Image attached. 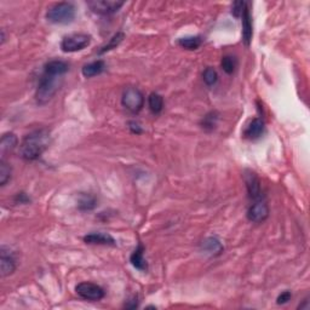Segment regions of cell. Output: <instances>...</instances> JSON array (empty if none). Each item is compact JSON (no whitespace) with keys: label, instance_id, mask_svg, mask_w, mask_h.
Wrapping results in <instances>:
<instances>
[{"label":"cell","instance_id":"obj_1","mask_svg":"<svg viewBox=\"0 0 310 310\" xmlns=\"http://www.w3.org/2000/svg\"><path fill=\"white\" fill-rule=\"evenodd\" d=\"M51 136L47 129H38L28 134L20 144V155L27 161L37 160L49 148Z\"/></svg>","mask_w":310,"mask_h":310},{"label":"cell","instance_id":"obj_2","mask_svg":"<svg viewBox=\"0 0 310 310\" xmlns=\"http://www.w3.org/2000/svg\"><path fill=\"white\" fill-rule=\"evenodd\" d=\"M59 86H61V77H53V75L44 73L37 88V102L39 104H46L50 102L58 91Z\"/></svg>","mask_w":310,"mask_h":310},{"label":"cell","instance_id":"obj_3","mask_svg":"<svg viewBox=\"0 0 310 310\" xmlns=\"http://www.w3.org/2000/svg\"><path fill=\"white\" fill-rule=\"evenodd\" d=\"M75 18V8L72 3L63 2L52 5L46 12V20L53 24H68Z\"/></svg>","mask_w":310,"mask_h":310},{"label":"cell","instance_id":"obj_4","mask_svg":"<svg viewBox=\"0 0 310 310\" xmlns=\"http://www.w3.org/2000/svg\"><path fill=\"white\" fill-rule=\"evenodd\" d=\"M121 104L130 113H140L144 107V96L137 87L129 86L126 87L121 96Z\"/></svg>","mask_w":310,"mask_h":310},{"label":"cell","instance_id":"obj_5","mask_svg":"<svg viewBox=\"0 0 310 310\" xmlns=\"http://www.w3.org/2000/svg\"><path fill=\"white\" fill-rule=\"evenodd\" d=\"M91 43V37L85 33H73L65 37L61 42L63 52H77L84 50Z\"/></svg>","mask_w":310,"mask_h":310},{"label":"cell","instance_id":"obj_6","mask_svg":"<svg viewBox=\"0 0 310 310\" xmlns=\"http://www.w3.org/2000/svg\"><path fill=\"white\" fill-rule=\"evenodd\" d=\"M75 292L77 295L85 300H90V302H99L103 299L106 296V292L100 285L94 283H80L75 286Z\"/></svg>","mask_w":310,"mask_h":310},{"label":"cell","instance_id":"obj_7","mask_svg":"<svg viewBox=\"0 0 310 310\" xmlns=\"http://www.w3.org/2000/svg\"><path fill=\"white\" fill-rule=\"evenodd\" d=\"M87 5L95 14L112 15L124 5V2H115V0H92V2H88Z\"/></svg>","mask_w":310,"mask_h":310},{"label":"cell","instance_id":"obj_8","mask_svg":"<svg viewBox=\"0 0 310 310\" xmlns=\"http://www.w3.org/2000/svg\"><path fill=\"white\" fill-rule=\"evenodd\" d=\"M269 216L268 204L264 200H256L254 204L249 207L247 218L250 222L263 223Z\"/></svg>","mask_w":310,"mask_h":310},{"label":"cell","instance_id":"obj_9","mask_svg":"<svg viewBox=\"0 0 310 310\" xmlns=\"http://www.w3.org/2000/svg\"><path fill=\"white\" fill-rule=\"evenodd\" d=\"M246 183V189H247L249 198L251 200H261L262 199V184L259 181L258 176L256 175L252 171H246L245 175H243Z\"/></svg>","mask_w":310,"mask_h":310},{"label":"cell","instance_id":"obj_10","mask_svg":"<svg viewBox=\"0 0 310 310\" xmlns=\"http://www.w3.org/2000/svg\"><path fill=\"white\" fill-rule=\"evenodd\" d=\"M264 132V121L259 118H255L250 121V124L246 126L243 136L247 140H257L261 137Z\"/></svg>","mask_w":310,"mask_h":310},{"label":"cell","instance_id":"obj_11","mask_svg":"<svg viewBox=\"0 0 310 310\" xmlns=\"http://www.w3.org/2000/svg\"><path fill=\"white\" fill-rule=\"evenodd\" d=\"M242 42L246 46L250 45L252 40V36H254V32H252V16L250 12L249 5H246L245 10L242 12Z\"/></svg>","mask_w":310,"mask_h":310},{"label":"cell","instance_id":"obj_12","mask_svg":"<svg viewBox=\"0 0 310 310\" xmlns=\"http://www.w3.org/2000/svg\"><path fill=\"white\" fill-rule=\"evenodd\" d=\"M16 270V262L12 255L5 251V247H2V257H0V275L3 277L9 276Z\"/></svg>","mask_w":310,"mask_h":310},{"label":"cell","instance_id":"obj_13","mask_svg":"<svg viewBox=\"0 0 310 310\" xmlns=\"http://www.w3.org/2000/svg\"><path fill=\"white\" fill-rule=\"evenodd\" d=\"M84 241L90 245H110L115 246L116 242L112 235L107 233H91L84 236Z\"/></svg>","mask_w":310,"mask_h":310},{"label":"cell","instance_id":"obj_14","mask_svg":"<svg viewBox=\"0 0 310 310\" xmlns=\"http://www.w3.org/2000/svg\"><path fill=\"white\" fill-rule=\"evenodd\" d=\"M68 63L61 59H53V61L47 62L44 67V73L45 74L53 75V77H62L68 72Z\"/></svg>","mask_w":310,"mask_h":310},{"label":"cell","instance_id":"obj_15","mask_svg":"<svg viewBox=\"0 0 310 310\" xmlns=\"http://www.w3.org/2000/svg\"><path fill=\"white\" fill-rule=\"evenodd\" d=\"M18 140L16 137L15 134H5L3 135L2 141H0V154H2V159H4L8 154H10L11 151L17 147Z\"/></svg>","mask_w":310,"mask_h":310},{"label":"cell","instance_id":"obj_16","mask_svg":"<svg viewBox=\"0 0 310 310\" xmlns=\"http://www.w3.org/2000/svg\"><path fill=\"white\" fill-rule=\"evenodd\" d=\"M106 69V63H104L102 59H97V61H94L88 65L84 66L83 67V75L85 78H92L96 77V75L102 74Z\"/></svg>","mask_w":310,"mask_h":310},{"label":"cell","instance_id":"obj_17","mask_svg":"<svg viewBox=\"0 0 310 310\" xmlns=\"http://www.w3.org/2000/svg\"><path fill=\"white\" fill-rule=\"evenodd\" d=\"M132 265L138 270H147L148 265L147 261L144 258V247L142 245H138V247L132 252L131 257H130Z\"/></svg>","mask_w":310,"mask_h":310},{"label":"cell","instance_id":"obj_18","mask_svg":"<svg viewBox=\"0 0 310 310\" xmlns=\"http://www.w3.org/2000/svg\"><path fill=\"white\" fill-rule=\"evenodd\" d=\"M202 250L211 256L220 255L223 251V246L221 241L216 238H208L202 242Z\"/></svg>","mask_w":310,"mask_h":310},{"label":"cell","instance_id":"obj_19","mask_svg":"<svg viewBox=\"0 0 310 310\" xmlns=\"http://www.w3.org/2000/svg\"><path fill=\"white\" fill-rule=\"evenodd\" d=\"M148 106H149L150 112L154 114V115H158L163 112L164 109V99L163 96H160L159 94H150L149 97H148Z\"/></svg>","mask_w":310,"mask_h":310},{"label":"cell","instance_id":"obj_20","mask_svg":"<svg viewBox=\"0 0 310 310\" xmlns=\"http://www.w3.org/2000/svg\"><path fill=\"white\" fill-rule=\"evenodd\" d=\"M201 37H185L178 40V45L187 50H197L201 46Z\"/></svg>","mask_w":310,"mask_h":310},{"label":"cell","instance_id":"obj_21","mask_svg":"<svg viewBox=\"0 0 310 310\" xmlns=\"http://www.w3.org/2000/svg\"><path fill=\"white\" fill-rule=\"evenodd\" d=\"M96 198L91 194H83L80 197V200H79V208L81 211H90L92 208L96 207Z\"/></svg>","mask_w":310,"mask_h":310},{"label":"cell","instance_id":"obj_22","mask_svg":"<svg viewBox=\"0 0 310 310\" xmlns=\"http://www.w3.org/2000/svg\"><path fill=\"white\" fill-rule=\"evenodd\" d=\"M218 121V114L217 112H210L204 116L201 120V126L202 129L206 130V131H212L216 128Z\"/></svg>","mask_w":310,"mask_h":310},{"label":"cell","instance_id":"obj_23","mask_svg":"<svg viewBox=\"0 0 310 310\" xmlns=\"http://www.w3.org/2000/svg\"><path fill=\"white\" fill-rule=\"evenodd\" d=\"M221 67H222V69L227 74H233V73L235 72L236 67H238V62H236L235 57L227 55L224 56L222 61H221Z\"/></svg>","mask_w":310,"mask_h":310},{"label":"cell","instance_id":"obj_24","mask_svg":"<svg viewBox=\"0 0 310 310\" xmlns=\"http://www.w3.org/2000/svg\"><path fill=\"white\" fill-rule=\"evenodd\" d=\"M11 178V166L4 159L0 161V185H5Z\"/></svg>","mask_w":310,"mask_h":310},{"label":"cell","instance_id":"obj_25","mask_svg":"<svg viewBox=\"0 0 310 310\" xmlns=\"http://www.w3.org/2000/svg\"><path fill=\"white\" fill-rule=\"evenodd\" d=\"M124 33H116L115 36H114L112 39L109 40L108 42V44H106V45H104L103 47H102V50H100V52L99 53H104V52H108V51H110V50H113V49H116V46L119 45L120 43L122 42V39H124Z\"/></svg>","mask_w":310,"mask_h":310},{"label":"cell","instance_id":"obj_26","mask_svg":"<svg viewBox=\"0 0 310 310\" xmlns=\"http://www.w3.org/2000/svg\"><path fill=\"white\" fill-rule=\"evenodd\" d=\"M202 79H204L205 84H206L207 86H213L218 80V74L213 68L207 67L204 71V73H202Z\"/></svg>","mask_w":310,"mask_h":310},{"label":"cell","instance_id":"obj_27","mask_svg":"<svg viewBox=\"0 0 310 310\" xmlns=\"http://www.w3.org/2000/svg\"><path fill=\"white\" fill-rule=\"evenodd\" d=\"M246 5H247V4H246L245 2H236V3H234V4H233V10H232L233 15L235 16L236 18L241 17L242 12H243V10H245V8H246Z\"/></svg>","mask_w":310,"mask_h":310},{"label":"cell","instance_id":"obj_28","mask_svg":"<svg viewBox=\"0 0 310 310\" xmlns=\"http://www.w3.org/2000/svg\"><path fill=\"white\" fill-rule=\"evenodd\" d=\"M291 298H292V295H291L290 291H284V292L277 297L276 303L277 304H286L289 300H291Z\"/></svg>","mask_w":310,"mask_h":310},{"label":"cell","instance_id":"obj_29","mask_svg":"<svg viewBox=\"0 0 310 310\" xmlns=\"http://www.w3.org/2000/svg\"><path fill=\"white\" fill-rule=\"evenodd\" d=\"M130 129H131V131L134 132V134H141L142 132L140 125L136 124V122H130Z\"/></svg>","mask_w":310,"mask_h":310}]
</instances>
